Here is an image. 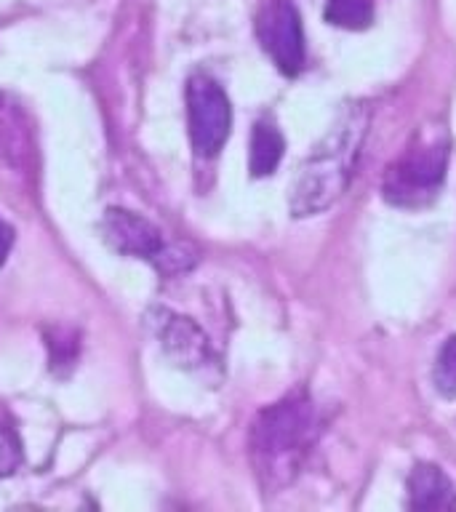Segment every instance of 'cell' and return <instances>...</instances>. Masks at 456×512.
<instances>
[{
    "label": "cell",
    "mask_w": 456,
    "mask_h": 512,
    "mask_svg": "<svg viewBox=\"0 0 456 512\" xmlns=\"http://www.w3.org/2000/svg\"><path fill=\"white\" fill-rule=\"evenodd\" d=\"M432 384L440 398L456 400V334L440 344L432 366Z\"/></svg>",
    "instance_id": "cell-12"
},
{
    "label": "cell",
    "mask_w": 456,
    "mask_h": 512,
    "mask_svg": "<svg viewBox=\"0 0 456 512\" xmlns=\"http://www.w3.org/2000/svg\"><path fill=\"white\" fill-rule=\"evenodd\" d=\"M48 350H51V368L59 371V368H70L78 358V336L70 334L67 328H59V331H48Z\"/></svg>",
    "instance_id": "cell-13"
},
{
    "label": "cell",
    "mask_w": 456,
    "mask_h": 512,
    "mask_svg": "<svg viewBox=\"0 0 456 512\" xmlns=\"http://www.w3.org/2000/svg\"><path fill=\"white\" fill-rule=\"evenodd\" d=\"M448 158L451 142L443 128L419 131L384 171L382 198L408 211L430 206L446 184Z\"/></svg>",
    "instance_id": "cell-3"
},
{
    "label": "cell",
    "mask_w": 456,
    "mask_h": 512,
    "mask_svg": "<svg viewBox=\"0 0 456 512\" xmlns=\"http://www.w3.org/2000/svg\"><path fill=\"white\" fill-rule=\"evenodd\" d=\"M147 328L174 366L192 371V374H206V371L219 368L214 344L195 320L166 310V307H152L147 310Z\"/></svg>",
    "instance_id": "cell-6"
},
{
    "label": "cell",
    "mask_w": 456,
    "mask_h": 512,
    "mask_svg": "<svg viewBox=\"0 0 456 512\" xmlns=\"http://www.w3.org/2000/svg\"><path fill=\"white\" fill-rule=\"evenodd\" d=\"M323 430L320 414L304 390L262 408L251 424V456L264 488H280L294 480L304 456Z\"/></svg>",
    "instance_id": "cell-2"
},
{
    "label": "cell",
    "mask_w": 456,
    "mask_h": 512,
    "mask_svg": "<svg viewBox=\"0 0 456 512\" xmlns=\"http://www.w3.org/2000/svg\"><path fill=\"white\" fill-rule=\"evenodd\" d=\"M11 246H14V230H11V224L0 219V267L6 262Z\"/></svg>",
    "instance_id": "cell-15"
},
{
    "label": "cell",
    "mask_w": 456,
    "mask_h": 512,
    "mask_svg": "<svg viewBox=\"0 0 456 512\" xmlns=\"http://www.w3.org/2000/svg\"><path fill=\"white\" fill-rule=\"evenodd\" d=\"M256 38L286 78H296L307 67L302 14L291 0H270L259 11Z\"/></svg>",
    "instance_id": "cell-7"
},
{
    "label": "cell",
    "mask_w": 456,
    "mask_h": 512,
    "mask_svg": "<svg viewBox=\"0 0 456 512\" xmlns=\"http://www.w3.org/2000/svg\"><path fill=\"white\" fill-rule=\"evenodd\" d=\"M323 16L342 30H366L374 22V0H328Z\"/></svg>",
    "instance_id": "cell-11"
},
{
    "label": "cell",
    "mask_w": 456,
    "mask_h": 512,
    "mask_svg": "<svg viewBox=\"0 0 456 512\" xmlns=\"http://www.w3.org/2000/svg\"><path fill=\"white\" fill-rule=\"evenodd\" d=\"M187 126L192 150L200 158H216L230 139L232 104L208 75H192L187 83Z\"/></svg>",
    "instance_id": "cell-5"
},
{
    "label": "cell",
    "mask_w": 456,
    "mask_h": 512,
    "mask_svg": "<svg viewBox=\"0 0 456 512\" xmlns=\"http://www.w3.org/2000/svg\"><path fill=\"white\" fill-rule=\"evenodd\" d=\"M406 507L419 512L456 510V486L438 464L416 462L406 480Z\"/></svg>",
    "instance_id": "cell-8"
},
{
    "label": "cell",
    "mask_w": 456,
    "mask_h": 512,
    "mask_svg": "<svg viewBox=\"0 0 456 512\" xmlns=\"http://www.w3.org/2000/svg\"><path fill=\"white\" fill-rule=\"evenodd\" d=\"M30 150V128L24 126L22 107L0 96V160L22 166L24 155Z\"/></svg>",
    "instance_id": "cell-10"
},
{
    "label": "cell",
    "mask_w": 456,
    "mask_h": 512,
    "mask_svg": "<svg viewBox=\"0 0 456 512\" xmlns=\"http://www.w3.org/2000/svg\"><path fill=\"white\" fill-rule=\"evenodd\" d=\"M286 152V139L280 134V128L270 118L256 120L251 128V150H248V168L251 176L262 179V176L275 174Z\"/></svg>",
    "instance_id": "cell-9"
},
{
    "label": "cell",
    "mask_w": 456,
    "mask_h": 512,
    "mask_svg": "<svg viewBox=\"0 0 456 512\" xmlns=\"http://www.w3.org/2000/svg\"><path fill=\"white\" fill-rule=\"evenodd\" d=\"M366 131L368 110L363 104H352L339 115L334 128H328V134L312 147L296 174L291 198H288L291 214H323L342 198L358 171Z\"/></svg>",
    "instance_id": "cell-1"
},
{
    "label": "cell",
    "mask_w": 456,
    "mask_h": 512,
    "mask_svg": "<svg viewBox=\"0 0 456 512\" xmlns=\"http://www.w3.org/2000/svg\"><path fill=\"white\" fill-rule=\"evenodd\" d=\"M22 440L11 427L0 424V478H8L14 475L19 467H22Z\"/></svg>",
    "instance_id": "cell-14"
},
{
    "label": "cell",
    "mask_w": 456,
    "mask_h": 512,
    "mask_svg": "<svg viewBox=\"0 0 456 512\" xmlns=\"http://www.w3.org/2000/svg\"><path fill=\"white\" fill-rule=\"evenodd\" d=\"M102 232L107 246L123 256L147 259L163 275H179L195 267L198 256L187 246H166L163 232L144 216L126 211V208H107L102 219Z\"/></svg>",
    "instance_id": "cell-4"
}]
</instances>
